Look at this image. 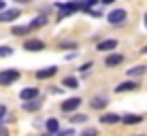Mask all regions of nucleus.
Segmentation results:
<instances>
[{"label": "nucleus", "instance_id": "f257e3e1", "mask_svg": "<svg viewBox=\"0 0 147 136\" xmlns=\"http://www.w3.org/2000/svg\"><path fill=\"white\" fill-rule=\"evenodd\" d=\"M126 15H128V13H126L124 9H113V11L107 15V21L111 23V26H117V23L126 21Z\"/></svg>", "mask_w": 147, "mask_h": 136}, {"label": "nucleus", "instance_id": "f03ea898", "mask_svg": "<svg viewBox=\"0 0 147 136\" xmlns=\"http://www.w3.org/2000/svg\"><path fill=\"white\" fill-rule=\"evenodd\" d=\"M17 79H19V70H15V68L0 72V85H11V83L17 81Z\"/></svg>", "mask_w": 147, "mask_h": 136}, {"label": "nucleus", "instance_id": "7ed1b4c3", "mask_svg": "<svg viewBox=\"0 0 147 136\" xmlns=\"http://www.w3.org/2000/svg\"><path fill=\"white\" fill-rule=\"evenodd\" d=\"M58 7H60V19H64V17H68V15L77 13L81 9V4L79 2H66V4H58Z\"/></svg>", "mask_w": 147, "mask_h": 136}, {"label": "nucleus", "instance_id": "20e7f679", "mask_svg": "<svg viewBox=\"0 0 147 136\" xmlns=\"http://www.w3.org/2000/svg\"><path fill=\"white\" fill-rule=\"evenodd\" d=\"M19 17V9H2L0 11V23H11Z\"/></svg>", "mask_w": 147, "mask_h": 136}, {"label": "nucleus", "instance_id": "39448f33", "mask_svg": "<svg viewBox=\"0 0 147 136\" xmlns=\"http://www.w3.org/2000/svg\"><path fill=\"white\" fill-rule=\"evenodd\" d=\"M81 107V98H68L62 102V111L64 113H73V111H77Z\"/></svg>", "mask_w": 147, "mask_h": 136}, {"label": "nucleus", "instance_id": "423d86ee", "mask_svg": "<svg viewBox=\"0 0 147 136\" xmlns=\"http://www.w3.org/2000/svg\"><path fill=\"white\" fill-rule=\"evenodd\" d=\"M24 49L26 51H40V49H45V43L38 41V38H30V41L24 43Z\"/></svg>", "mask_w": 147, "mask_h": 136}, {"label": "nucleus", "instance_id": "0eeeda50", "mask_svg": "<svg viewBox=\"0 0 147 136\" xmlns=\"http://www.w3.org/2000/svg\"><path fill=\"white\" fill-rule=\"evenodd\" d=\"M19 98H22L24 102L34 100V98H38V89H36V87H26V89H22V92H19Z\"/></svg>", "mask_w": 147, "mask_h": 136}, {"label": "nucleus", "instance_id": "6e6552de", "mask_svg": "<svg viewBox=\"0 0 147 136\" xmlns=\"http://www.w3.org/2000/svg\"><path fill=\"white\" fill-rule=\"evenodd\" d=\"M121 62H124V55H121V53H111V55L105 58V64H107L109 68L117 66V64H121Z\"/></svg>", "mask_w": 147, "mask_h": 136}, {"label": "nucleus", "instance_id": "1a4fd4ad", "mask_svg": "<svg viewBox=\"0 0 147 136\" xmlns=\"http://www.w3.org/2000/svg\"><path fill=\"white\" fill-rule=\"evenodd\" d=\"M136 87H139V83H134V81H126V83H119L117 87H115V94H124V92H134Z\"/></svg>", "mask_w": 147, "mask_h": 136}, {"label": "nucleus", "instance_id": "9d476101", "mask_svg": "<svg viewBox=\"0 0 147 136\" xmlns=\"http://www.w3.org/2000/svg\"><path fill=\"white\" fill-rule=\"evenodd\" d=\"M119 121L126 123V125H134V123H141V121H143V117H141V115L128 113V115H124V117H119Z\"/></svg>", "mask_w": 147, "mask_h": 136}, {"label": "nucleus", "instance_id": "9b49d317", "mask_svg": "<svg viewBox=\"0 0 147 136\" xmlns=\"http://www.w3.org/2000/svg\"><path fill=\"white\" fill-rule=\"evenodd\" d=\"M40 107H43V102H40L38 98H34V100H28V102H24V111H28V113H34V111H38Z\"/></svg>", "mask_w": 147, "mask_h": 136}, {"label": "nucleus", "instance_id": "f8f14e48", "mask_svg": "<svg viewBox=\"0 0 147 136\" xmlns=\"http://www.w3.org/2000/svg\"><path fill=\"white\" fill-rule=\"evenodd\" d=\"M55 72H58V68H55V66H47L43 70H36V79H49V77H53Z\"/></svg>", "mask_w": 147, "mask_h": 136}, {"label": "nucleus", "instance_id": "ddd939ff", "mask_svg": "<svg viewBox=\"0 0 147 136\" xmlns=\"http://www.w3.org/2000/svg\"><path fill=\"white\" fill-rule=\"evenodd\" d=\"M100 121H102V123H107V125H111V123H117V121H119V115H115V113H105L102 117H100Z\"/></svg>", "mask_w": 147, "mask_h": 136}, {"label": "nucleus", "instance_id": "4468645a", "mask_svg": "<svg viewBox=\"0 0 147 136\" xmlns=\"http://www.w3.org/2000/svg\"><path fill=\"white\" fill-rule=\"evenodd\" d=\"M117 47V41H102L98 43V51H111V49Z\"/></svg>", "mask_w": 147, "mask_h": 136}, {"label": "nucleus", "instance_id": "2eb2a0df", "mask_svg": "<svg viewBox=\"0 0 147 136\" xmlns=\"http://www.w3.org/2000/svg\"><path fill=\"white\" fill-rule=\"evenodd\" d=\"M107 104H109V100L102 98V96H96V98L92 100V109H105Z\"/></svg>", "mask_w": 147, "mask_h": 136}, {"label": "nucleus", "instance_id": "dca6fc26", "mask_svg": "<svg viewBox=\"0 0 147 136\" xmlns=\"http://www.w3.org/2000/svg\"><path fill=\"white\" fill-rule=\"evenodd\" d=\"M47 130H49V134L60 132V123H58V119H47Z\"/></svg>", "mask_w": 147, "mask_h": 136}, {"label": "nucleus", "instance_id": "f3484780", "mask_svg": "<svg viewBox=\"0 0 147 136\" xmlns=\"http://www.w3.org/2000/svg\"><path fill=\"white\" fill-rule=\"evenodd\" d=\"M145 66H134V68H130L128 70V77H141V74H145Z\"/></svg>", "mask_w": 147, "mask_h": 136}, {"label": "nucleus", "instance_id": "a211bd4d", "mask_svg": "<svg viewBox=\"0 0 147 136\" xmlns=\"http://www.w3.org/2000/svg\"><path fill=\"white\" fill-rule=\"evenodd\" d=\"M62 85H64V87H70V89L79 87V83H77V79H75V77H66V79L62 81Z\"/></svg>", "mask_w": 147, "mask_h": 136}, {"label": "nucleus", "instance_id": "6ab92c4d", "mask_svg": "<svg viewBox=\"0 0 147 136\" xmlns=\"http://www.w3.org/2000/svg\"><path fill=\"white\" fill-rule=\"evenodd\" d=\"M45 23H47V19L38 17V19H32V21H30V28H40V26H45Z\"/></svg>", "mask_w": 147, "mask_h": 136}, {"label": "nucleus", "instance_id": "aec40b11", "mask_svg": "<svg viewBox=\"0 0 147 136\" xmlns=\"http://www.w3.org/2000/svg\"><path fill=\"white\" fill-rule=\"evenodd\" d=\"M9 55H13V49L7 47V45H2V47H0V58H9Z\"/></svg>", "mask_w": 147, "mask_h": 136}, {"label": "nucleus", "instance_id": "412c9836", "mask_svg": "<svg viewBox=\"0 0 147 136\" xmlns=\"http://www.w3.org/2000/svg\"><path fill=\"white\" fill-rule=\"evenodd\" d=\"M28 30H30V26H17V28H13V34L19 36V34H26Z\"/></svg>", "mask_w": 147, "mask_h": 136}, {"label": "nucleus", "instance_id": "4be33fe9", "mask_svg": "<svg viewBox=\"0 0 147 136\" xmlns=\"http://www.w3.org/2000/svg\"><path fill=\"white\" fill-rule=\"evenodd\" d=\"M85 115H70V123H83L85 121Z\"/></svg>", "mask_w": 147, "mask_h": 136}, {"label": "nucleus", "instance_id": "5701e85b", "mask_svg": "<svg viewBox=\"0 0 147 136\" xmlns=\"http://www.w3.org/2000/svg\"><path fill=\"white\" fill-rule=\"evenodd\" d=\"M81 136H98V130L96 128H85L83 132H81Z\"/></svg>", "mask_w": 147, "mask_h": 136}, {"label": "nucleus", "instance_id": "b1692460", "mask_svg": "<svg viewBox=\"0 0 147 136\" xmlns=\"http://www.w3.org/2000/svg\"><path fill=\"white\" fill-rule=\"evenodd\" d=\"M75 132H73V128H70V130H62V132H55L53 136H73Z\"/></svg>", "mask_w": 147, "mask_h": 136}, {"label": "nucleus", "instance_id": "393cba45", "mask_svg": "<svg viewBox=\"0 0 147 136\" xmlns=\"http://www.w3.org/2000/svg\"><path fill=\"white\" fill-rule=\"evenodd\" d=\"M92 68V62H88V64H83V66H81V72H88V70Z\"/></svg>", "mask_w": 147, "mask_h": 136}, {"label": "nucleus", "instance_id": "a878e982", "mask_svg": "<svg viewBox=\"0 0 147 136\" xmlns=\"http://www.w3.org/2000/svg\"><path fill=\"white\" fill-rule=\"evenodd\" d=\"M0 136H9V130H7V128H4V125H2V123H0Z\"/></svg>", "mask_w": 147, "mask_h": 136}, {"label": "nucleus", "instance_id": "bb28decb", "mask_svg": "<svg viewBox=\"0 0 147 136\" xmlns=\"http://www.w3.org/2000/svg\"><path fill=\"white\" fill-rule=\"evenodd\" d=\"M4 113H7V107H4V104H0V121H2V117H4Z\"/></svg>", "mask_w": 147, "mask_h": 136}, {"label": "nucleus", "instance_id": "cd10ccee", "mask_svg": "<svg viewBox=\"0 0 147 136\" xmlns=\"http://www.w3.org/2000/svg\"><path fill=\"white\" fill-rule=\"evenodd\" d=\"M62 47H70V49H75V47H77V43H64Z\"/></svg>", "mask_w": 147, "mask_h": 136}, {"label": "nucleus", "instance_id": "c85d7f7f", "mask_svg": "<svg viewBox=\"0 0 147 136\" xmlns=\"http://www.w3.org/2000/svg\"><path fill=\"white\" fill-rule=\"evenodd\" d=\"M115 0H100V4H113Z\"/></svg>", "mask_w": 147, "mask_h": 136}, {"label": "nucleus", "instance_id": "c756f323", "mask_svg": "<svg viewBox=\"0 0 147 136\" xmlns=\"http://www.w3.org/2000/svg\"><path fill=\"white\" fill-rule=\"evenodd\" d=\"M2 9H4V0H0V11H2Z\"/></svg>", "mask_w": 147, "mask_h": 136}, {"label": "nucleus", "instance_id": "7c9ffc66", "mask_svg": "<svg viewBox=\"0 0 147 136\" xmlns=\"http://www.w3.org/2000/svg\"><path fill=\"white\" fill-rule=\"evenodd\" d=\"M141 53H145V55H147V45H145V47H143V51H141Z\"/></svg>", "mask_w": 147, "mask_h": 136}, {"label": "nucleus", "instance_id": "2f4dec72", "mask_svg": "<svg viewBox=\"0 0 147 136\" xmlns=\"http://www.w3.org/2000/svg\"><path fill=\"white\" fill-rule=\"evenodd\" d=\"M15 2H30V0H15Z\"/></svg>", "mask_w": 147, "mask_h": 136}, {"label": "nucleus", "instance_id": "473e14b6", "mask_svg": "<svg viewBox=\"0 0 147 136\" xmlns=\"http://www.w3.org/2000/svg\"><path fill=\"white\" fill-rule=\"evenodd\" d=\"M145 28H147V15H145Z\"/></svg>", "mask_w": 147, "mask_h": 136}, {"label": "nucleus", "instance_id": "72a5a7b5", "mask_svg": "<svg viewBox=\"0 0 147 136\" xmlns=\"http://www.w3.org/2000/svg\"><path fill=\"white\" fill-rule=\"evenodd\" d=\"M43 136H53V134H43Z\"/></svg>", "mask_w": 147, "mask_h": 136}, {"label": "nucleus", "instance_id": "f704fd0d", "mask_svg": "<svg viewBox=\"0 0 147 136\" xmlns=\"http://www.w3.org/2000/svg\"><path fill=\"white\" fill-rule=\"evenodd\" d=\"M141 136H147V134H141Z\"/></svg>", "mask_w": 147, "mask_h": 136}]
</instances>
